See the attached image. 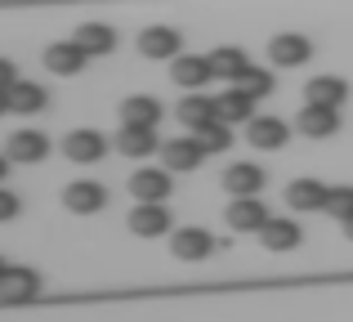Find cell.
I'll return each instance as SVG.
<instances>
[{
	"mask_svg": "<svg viewBox=\"0 0 353 322\" xmlns=\"http://www.w3.org/2000/svg\"><path fill=\"white\" fill-rule=\"evenodd\" d=\"M41 296V273L27 269V264H9L0 273V300L5 305H27V300Z\"/></svg>",
	"mask_w": 353,
	"mask_h": 322,
	"instance_id": "cell-1",
	"label": "cell"
},
{
	"mask_svg": "<svg viewBox=\"0 0 353 322\" xmlns=\"http://www.w3.org/2000/svg\"><path fill=\"white\" fill-rule=\"evenodd\" d=\"M63 206H68L72 215H99V210L108 206V188L99 179H72L68 188H63Z\"/></svg>",
	"mask_w": 353,
	"mask_h": 322,
	"instance_id": "cell-2",
	"label": "cell"
},
{
	"mask_svg": "<svg viewBox=\"0 0 353 322\" xmlns=\"http://www.w3.org/2000/svg\"><path fill=\"white\" fill-rule=\"evenodd\" d=\"M117 152L121 157H134V161H143V157H152L157 148H161V139H157V125H121L117 130Z\"/></svg>",
	"mask_w": 353,
	"mask_h": 322,
	"instance_id": "cell-3",
	"label": "cell"
},
{
	"mask_svg": "<svg viewBox=\"0 0 353 322\" xmlns=\"http://www.w3.org/2000/svg\"><path fill=\"white\" fill-rule=\"evenodd\" d=\"M268 59H273V68H300V63L313 59V41L295 36V32H282L268 41Z\"/></svg>",
	"mask_w": 353,
	"mask_h": 322,
	"instance_id": "cell-4",
	"label": "cell"
},
{
	"mask_svg": "<svg viewBox=\"0 0 353 322\" xmlns=\"http://www.w3.org/2000/svg\"><path fill=\"white\" fill-rule=\"evenodd\" d=\"M295 130L309 134V139H331L340 130V108H318V103H304L300 117H295Z\"/></svg>",
	"mask_w": 353,
	"mask_h": 322,
	"instance_id": "cell-5",
	"label": "cell"
},
{
	"mask_svg": "<svg viewBox=\"0 0 353 322\" xmlns=\"http://www.w3.org/2000/svg\"><path fill=\"white\" fill-rule=\"evenodd\" d=\"M170 77L179 90H201L215 77V63L201 59V54H179V59H170Z\"/></svg>",
	"mask_w": 353,
	"mask_h": 322,
	"instance_id": "cell-6",
	"label": "cell"
},
{
	"mask_svg": "<svg viewBox=\"0 0 353 322\" xmlns=\"http://www.w3.org/2000/svg\"><path fill=\"white\" fill-rule=\"evenodd\" d=\"M170 174H174V170H157V165H143V170L130 174V192H134L139 201H165V197H170V188H174Z\"/></svg>",
	"mask_w": 353,
	"mask_h": 322,
	"instance_id": "cell-7",
	"label": "cell"
},
{
	"mask_svg": "<svg viewBox=\"0 0 353 322\" xmlns=\"http://www.w3.org/2000/svg\"><path fill=\"white\" fill-rule=\"evenodd\" d=\"M63 152H68V161H77V165H94V161H103L108 139L99 130H72L68 139H63Z\"/></svg>",
	"mask_w": 353,
	"mask_h": 322,
	"instance_id": "cell-8",
	"label": "cell"
},
{
	"mask_svg": "<svg viewBox=\"0 0 353 322\" xmlns=\"http://www.w3.org/2000/svg\"><path fill=\"white\" fill-rule=\"evenodd\" d=\"M130 233H139V237L170 233V210H165L161 201H139V206L130 210Z\"/></svg>",
	"mask_w": 353,
	"mask_h": 322,
	"instance_id": "cell-9",
	"label": "cell"
},
{
	"mask_svg": "<svg viewBox=\"0 0 353 322\" xmlns=\"http://www.w3.org/2000/svg\"><path fill=\"white\" fill-rule=\"evenodd\" d=\"M179 50H183V36L174 27H143V36H139L143 59H179Z\"/></svg>",
	"mask_w": 353,
	"mask_h": 322,
	"instance_id": "cell-10",
	"label": "cell"
},
{
	"mask_svg": "<svg viewBox=\"0 0 353 322\" xmlns=\"http://www.w3.org/2000/svg\"><path fill=\"white\" fill-rule=\"evenodd\" d=\"M5 157L9 161H23V165H36V161L50 157V139H45L41 130H18V134H9Z\"/></svg>",
	"mask_w": 353,
	"mask_h": 322,
	"instance_id": "cell-11",
	"label": "cell"
},
{
	"mask_svg": "<svg viewBox=\"0 0 353 322\" xmlns=\"http://www.w3.org/2000/svg\"><path fill=\"white\" fill-rule=\"evenodd\" d=\"M268 219L273 215L264 210L259 197H233V206H228V228H233V233H259Z\"/></svg>",
	"mask_w": 353,
	"mask_h": 322,
	"instance_id": "cell-12",
	"label": "cell"
},
{
	"mask_svg": "<svg viewBox=\"0 0 353 322\" xmlns=\"http://www.w3.org/2000/svg\"><path fill=\"white\" fill-rule=\"evenodd\" d=\"M179 121H183V130H206V125H215L219 121V99H206V94H197L192 90L188 99L179 103Z\"/></svg>",
	"mask_w": 353,
	"mask_h": 322,
	"instance_id": "cell-13",
	"label": "cell"
},
{
	"mask_svg": "<svg viewBox=\"0 0 353 322\" xmlns=\"http://www.w3.org/2000/svg\"><path fill=\"white\" fill-rule=\"evenodd\" d=\"M224 192H233V197H259V188H264V170H259L255 161H237L224 170Z\"/></svg>",
	"mask_w": 353,
	"mask_h": 322,
	"instance_id": "cell-14",
	"label": "cell"
},
{
	"mask_svg": "<svg viewBox=\"0 0 353 322\" xmlns=\"http://www.w3.org/2000/svg\"><path fill=\"white\" fill-rule=\"evenodd\" d=\"M85 63H90V54L77 41H59L45 50V68L59 72V77H77V72H85Z\"/></svg>",
	"mask_w": 353,
	"mask_h": 322,
	"instance_id": "cell-15",
	"label": "cell"
},
{
	"mask_svg": "<svg viewBox=\"0 0 353 322\" xmlns=\"http://www.w3.org/2000/svg\"><path fill=\"white\" fill-rule=\"evenodd\" d=\"M170 251L179 255V260H206L210 251H215V237L206 233V228H179V233L170 237Z\"/></svg>",
	"mask_w": 353,
	"mask_h": 322,
	"instance_id": "cell-16",
	"label": "cell"
},
{
	"mask_svg": "<svg viewBox=\"0 0 353 322\" xmlns=\"http://www.w3.org/2000/svg\"><path fill=\"white\" fill-rule=\"evenodd\" d=\"M72 41H77L81 50L90 54V59H103V54H112V50H117V32H112L108 23H81Z\"/></svg>",
	"mask_w": 353,
	"mask_h": 322,
	"instance_id": "cell-17",
	"label": "cell"
},
{
	"mask_svg": "<svg viewBox=\"0 0 353 322\" xmlns=\"http://www.w3.org/2000/svg\"><path fill=\"white\" fill-rule=\"evenodd\" d=\"M327 183L322 179H291V188H286V206L291 210H322L327 206Z\"/></svg>",
	"mask_w": 353,
	"mask_h": 322,
	"instance_id": "cell-18",
	"label": "cell"
},
{
	"mask_svg": "<svg viewBox=\"0 0 353 322\" xmlns=\"http://www.w3.org/2000/svg\"><path fill=\"white\" fill-rule=\"evenodd\" d=\"M161 157H165V170H197L206 148H201V139H170L161 143Z\"/></svg>",
	"mask_w": 353,
	"mask_h": 322,
	"instance_id": "cell-19",
	"label": "cell"
},
{
	"mask_svg": "<svg viewBox=\"0 0 353 322\" xmlns=\"http://www.w3.org/2000/svg\"><path fill=\"white\" fill-rule=\"evenodd\" d=\"M45 103H50V94H45V85H36V81H14V85H9V112L32 117V112H45Z\"/></svg>",
	"mask_w": 353,
	"mask_h": 322,
	"instance_id": "cell-20",
	"label": "cell"
},
{
	"mask_svg": "<svg viewBox=\"0 0 353 322\" xmlns=\"http://www.w3.org/2000/svg\"><path fill=\"white\" fill-rule=\"evenodd\" d=\"M246 139L255 143V148H268V152H273V148H282V143L291 139V130H286L282 117H255V121L246 125Z\"/></svg>",
	"mask_w": 353,
	"mask_h": 322,
	"instance_id": "cell-21",
	"label": "cell"
},
{
	"mask_svg": "<svg viewBox=\"0 0 353 322\" xmlns=\"http://www.w3.org/2000/svg\"><path fill=\"white\" fill-rule=\"evenodd\" d=\"M349 99V85L340 77H313L304 85V103H318V108H340Z\"/></svg>",
	"mask_w": 353,
	"mask_h": 322,
	"instance_id": "cell-22",
	"label": "cell"
},
{
	"mask_svg": "<svg viewBox=\"0 0 353 322\" xmlns=\"http://www.w3.org/2000/svg\"><path fill=\"white\" fill-rule=\"evenodd\" d=\"M259 237H264L268 251H295V246H300V224L286 219V215H273L264 228H259Z\"/></svg>",
	"mask_w": 353,
	"mask_h": 322,
	"instance_id": "cell-23",
	"label": "cell"
},
{
	"mask_svg": "<svg viewBox=\"0 0 353 322\" xmlns=\"http://www.w3.org/2000/svg\"><path fill=\"white\" fill-rule=\"evenodd\" d=\"M219 121L250 125V121H255V99H250L246 90H228V94H219Z\"/></svg>",
	"mask_w": 353,
	"mask_h": 322,
	"instance_id": "cell-24",
	"label": "cell"
},
{
	"mask_svg": "<svg viewBox=\"0 0 353 322\" xmlns=\"http://www.w3.org/2000/svg\"><path fill=\"white\" fill-rule=\"evenodd\" d=\"M121 121H130V125H157V121H161V103H157L152 94H130L125 103H121Z\"/></svg>",
	"mask_w": 353,
	"mask_h": 322,
	"instance_id": "cell-25",
	"label": "cell"
},
{
	"mask_svg": "<svg viewBox=\"0 0 353 322\" xmlns=\"http://www.w3.org/2000/svg\"><path fill=\"white\" fill-rule=\"evenodd\" d=\"M210 63H215V77H228V81H237L241 72L250 68V63H246V54H241L237 45H219V50L210 54Z\"/></svg>",
	"mask_w": 353,
	"mask_h": 322,
	"instance_id": "cell-26",
	"label": "cell"
},
{
	"mask_svg": "<svg viewBox=\"0 0 353 322\" xmlns=\"http://www.w3.org/2000/svg\"><path fill=\"white\" fill-rule=\"evenodd\" d=\"M237 90H246L250 99H268L273 94V72H264V68H246L237 77Z\"/></svg>",
	"mask_w": 353,
	"mask_h": 322,
	"instance_id": "cell-27",
	"label": "cell"
},
{
	"mask_svg": "<svg viewBox=\"0 0 353 322\" xmlns=\"http://www.w3.org/2000/svg\"><path fill=\"white\" fill-rule=\"evenodd\" d=\"M322 210H327L331 219H340V224H345V219H353V188H349V183L331 188V192H327V206H322Z\"/></svg>",
	"mask_w": 353,
	"mask_h": 322,
	"instance_id": "cell-28",
	"label": "cell"
},
{
	"mask_svg": "<svg viewBox=\"0 0 353 322\" xmlns=\"http://www.w3.org/2000/svg\"><path fill=\"white\" fill-rule=\"evenodd\" d=\"M197 139H201V148H206V152H228V148H233V125L215 121V125H206Z\"/></svg>",
	"mask_w": 353,
	"mask_h": 322,
	"instance_id": "cell-29",
	"label": "cell"
},
{
	"mask_svg": "<svg viewBox=\"0 0 353 322\" xmlns=\"http://www.w3.org/2000/svg\"><path fill=\"white\" fill-rule=\"evenodd\" d=\"M18 210H23L18 192H9L5 183H0V224H5V219H18Z\"/></svg>",
	"mask_w": 353,
	"mask_h": 322,
	"instance_id": "cell-30",
	"label": "cell"
},
{
	"mask_svg": "<svg viewBox=\"0 0 353 322\" xmlns=\"http://www.w3.org/2000/svg\"><path fill=\"white\" fill-rule=\"evenodd\" d=\"M14 72H18L14 63H9V59H0V90H9V85H14V81H18Z\"/></svg>",
	"mask_w": 353,
	"mask_h": 322,
	"instance_id": "cell-31",
	"label": "cell"
},
{
	"mask_svg": "<svg viewBox=\"0 0 353 322\" xmlns=\"http://www.w3.org/2000/svg\"><path fill=\"white\" fill-rule=\"evenodd\" d=\"M0 112H9V90H0Z\"/></svg>",
	"mask_w": 353,
	"mask_h": 322,
	"instance_id": "cell-32",
	"label": "cell"
},
{
	"mask_svg": "<svg viewBox=\"0 0 353 322\" xmlns=\"http://www.w3.org/2000/svg\"><path fill=\"white\" fill-rule=\"evenodd\" d=\"M5 174H9V157H0V179H5Z\"/></svg>",
	"mask_w": 353,
	"mask_h": 322,
	"instance_id": "cell-33",
	"label": "cell"
},
{
	"mask_svg": "<svg viewBox=\"0 0 353 322\" xmlns=\"http://www.w3.org/2000/svg\"><path fill=\"white\" fill-rule=\"evenodd\" d=\"M345 237H349V242H353V219H345Z\"/></svg>",
	"mask_w": 353,
	"mask_h": 322,
	"instance_id": "cell-34",
	"label": "cell"
},
{
	"mask_svg": "<svg viewBox=\"0 0 353 322\" xmlns=\"http://www.w3.org/2000/svg\"><path fill=\"white\" fill-rule=\"evenodd\" d=\"M5 269H9V264H5V260H0V273H5Z\"/></svg>",
	"mask_w": 353,
	"mask_h": 322,
	"instance_id": "cell-35",
	"label": "cell"
}]
</instances>
